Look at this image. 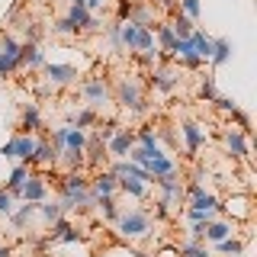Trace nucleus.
<instances>
[{
  "label": "nucleus",
  "instance_id": "43",
  "mask_svg": "<svg viewBox=\"0 0 257 257\" xmlns=\"http://www.w3.org/2000/svg\"><path fill=\"white\" fill-rule=\"evenodd\" d=\"M231 119H235V122H238L235 128H241V132H244V135L251 132V116H247L244 109H238V106H235V109H231Z\"/></svg>",
  "mask_w": 257,
  "mask_h": 257
},
{
  "label": "nucleus",
  "instance_id": "28",
  "mask_svg": "<svg viewBox=\"0 0 257 257\" xmlns=\"http://www.w3.org/2000/svg\"><path fill=\"white\" fill-rule=\"evenodd\" d=\"M96 122H100V116H96V109H90V106H87V109H77V112H71V116H68V125L84 128V132H87V128H93Z\"/></svg>",
  "mask_w": 257,
  "mask_h": 257
},
{
  "label": "nucleus",
  "instance_id": "31",
  "mask_svg": "<svg viewBox=\"0 0 257 257\" xmlns=\"http://www.w3.org/2000/svg\"><path fill=\"white\" fill-rule=\"evenodd\" d=\"M228 58H231V42H228V39H212V55H209V64H212V68H222Z\"/></svg>",
  "mask_w": 257,
  "mask_h": 257
},
{
  "label": "nucleus",
  "instance_id": "48",
  "mask_svg": "<svg viewBox=\"0 0 257 257\" xmlns=\"http://www.w3.org/2000/svg\"><path fill=\"white\" fill-rule=\"evenodd\" d=\"M112 0H84V7H87V13H93L96 16V10H103V7H109Z\"/></svg>",
  "mask_w": 257,
  "mask_h": 257
},
{
  "label": "nucleus",
  "instance_id": "36",
  "mask_svg": "<svg viewBox=\"0 0 257 257\" xmlns=\"http://www.w3.org/2000/svg\"><path fill=\"white\" fill-rule=\"evenodd\" d=\"M171 26H174V36L177 39H187L193 29H196V23L193 20H187V16H183L180 10H174V20H171Z\"/></svg>",
  "mask_w": 257,
  "mask_h": 257
},
{
  "label": "nucleus",
  "instance_id": "39",
  "mask_svg": "<svg viewBox=\"0 0 257 257\" xmlns=\"http://www.w3.org/2000/svg\"><path fill=\"white\" fill-rule=\"evenodd\" d=\"M96 206H100V212H103V219H106V222H116V219H119V212H122V209L116 206V199H112V196L96 199Z\"/></svg>",
  "mask_w": 257,
  "mask_h": 257
},
{
  "label": "nucleus",
  "instance_id": "5",
  "mask_svg": "<svg viewBox=\"0 0 257 257\" xmlns=\"http://www.w3.org/2000/svg\"><path fill=\"white\" fill-rule=\"evenodd\" d=\"M80 96L87 100V106H90V109H103L112 100V90H109V84H106V77H103V74H90L84 84H80Z\"/></svg>",
  "mask_w": 257,
  "mask_h": 257
},
{
  "label": "nucleus",
  "instance_id": "1",
  "mask_svg": "<svg viewBox=\"0 0 257 257\" xmlns=\"http://www.w3.org/2000/svg\"><path fill=\"white\" fill-rule=\"evenodd\" d=\"M61 212H74V209H90L96 206V196L90 193V177L84 171H68L61 177Z\"/></svg>",
  "mask_w": 257,
  "mask_h": 257
},
{
  "label": "nucleus",
  "instance_id": "26",
  "mask_svg": "<svg viewBox=\"0 0 257 257\" xmlns=\"http://www.w3.org/2000/svg\"><path fill=\"white\" fill-rule=\"evenodd\" d=\"M128 23H139V26H155V10H151L145 0L135 4L132 0V10H128Z\"/></svg>",
  "mask_w": 257,
  "mask_h": 257
},
{
  "label": "nucleus",
  "instance_id": "27",
  "mask_svg": "<svg viewBox=\"0 0 257 257\" xmlns=\"http://www.w3.org/2000/svg\"><path fill=\"white\" fill-rule=\"evenodd\" d=\"M116 183H119V190L125 193V196H135V199H145L148 196V183H142V180H135V177H116Z\"/></svg>",
  "mask_w": 257,
  "mask_h": 257
},
{
  "label": "nucleus",
  "instance_id": "11",
  "mask_svg": "<svg viewBox=\"0 0 257 257\" xmlns=\"http://www.w3.org/2000/svg\"><path fill=\"white\" fill-rule=\"evenodd\" d=\"M42 71H45V84L52 87H68V84H74L77 80V68L74 64H58V61H52V64H42Z\"/></svg>",
  "mask_w": 257,
  "mask_h": 257
},
{
  "label": "nucleus",
  "instance_id": "2",
  "mask_svg": "<svg viewBox=\"0 0 257 257\" xmlns=\"http://www.w3.org/2000/svg\"><path fill=\"white\" fill-rule=\"evenodd\" d=\"M112 96H116L119 106H125L128 112H135V116H145V112L151 109V103L145 100V93H142V80H139V77H128V74L119 77Z\"/></svg>",
  "mask_w": 257,
  "mask_h": 257
},
{
  "label": "nucleus",
  "instance_id": "20",
  "mask_svg": "<svg viewBox=\"0 0 257 257\" xmlns=\"http://www.w3.org/2000/svg\"><path fill=\"white\" fill-rule=\"evenodd\" d=\"M151 29H155V36H158V52L164 55V58H171V52H174V45H177L174 26H171V23H158V26H151Z\"/></svg>",
  "mask_w": 257,
  "mask_h": 257
},
{
  "label": "nucleus",
  "instance_id": "8",
  "mask_svg": "<svg viewBox=\"0 0 257 257\" xmlns=\"http://www.w3.org/2000/svg\"><path fill=\"white\" fill-rule=\"evenodd\" d=\"M84 161H87V167L96 174V171H106V164H109V151H106V142H100V135L90 132L87 135V145H84Z\"/></svg>",
  "mask_w": 257,
  "mask_h": 257
},
{
  "label": "nucleus",
  "instance_id": "25",
  "mask_svg": "<svg viewBox=\"0 0 257 257\" xmlns=\"http://www.w3.org/2000/svg\"><path fill=\"white\" fill-rule=\"evenodd\" d=\"M29 174H32V171H29L26 164H16V167H13V174H10V180H7V187H4V190L10 193L13 199H20V190H23V183L29 180Z\"/></svg>",
  "mask_w": 257,
  "mask_h": 257
},
{
  "label": "nucleus",
  "instance_id": "23",
  "mask_svg": "<svg viewBox=\"0 0 257 257\" xmlns=\"http://www.w3.org/2000/svg\"><path fill=\"white\" fill-rule=\"evenodd\" d=\"M231 235H235V225H231V222H219V219L206 222V231H203V238L212 241V244H219V241L231 238Z\"/></svg>",
  "mask_w": 257,
  "mask_h": 257
},
{
  "label": "nucleus",
  "instance_id": "22",
  "mask_svg": "<svg viewBox=\"0 0 257 257\" xmlns=\"http://www.w3.org/2000/svg\"><path fill=\"white\" fill-rule=\"evenodd\" d=\"M135 145H142L145 151H148L151 158H164V148H161V142H158V135H155V128H139L135 132Z\"/></svg>",
  "mask_w": 257,
  "mask_h": 257
},
{
  "label": "nucleus",
  "instance_id": "37",
  "mask_svg": "<svg viewBox=\"0 0 257 257\" xmlns=\"http://www.w3.org/2000/svg\"><path fill=\"white\" fill-rule=\"evenodd\" d=\"M177 257H212V254H209L199 241H183V244L177 247Z\"/></svg>",
  "mask_w": 257,
  "mask_h": 257
},
{
  "label": "nucleus",
  "instance_id": "3",
  "mask_svg": "<svg viewBox=\"0 0 257 257\" xmlns=\"http://www.w3.org/2000/svg\"><path fill=\"white\" fill-rule=\"evenodd\" d=\"M112 225H116V231L125 241H135V238H148L155 222H151L148 209H125V212H119V219L112 222Z\"/></svg>",
  "mask_w": 257,
  "mask_h": 257
},
{
  "label": "nucleus",
  "instance_id": "49",
  "mask_svg": "<svg viewBox=\"0 0 257 257\" xmlns=\"http://www.w3.org/2000/svg\"><path fill=\"white\" fill-rule=\"evenodd\" d=\"M128 10H132V0H119V4H116L119 20H128Z\"/></svg>",
  "mask_w": 257,
  "mask_h": 257
},
{
  "label": "nucleus",
  "instance_id": "52",
  "mask_svg": "<svg viewBox=\"0 0 257 257\" xmlns=\"http://www.w3.org/2000/svg\"><path fill=\"white\" fill-rule=\"evenodd\" d=\"M161 7H167V10H177V0H158Z\"/></svg>",
  "mask_w": 257,
  "mask_h": 257
},
{
  "label": "nucleus",
  "instance_id": "14",
  "mask_svg": "<svg viewBox=\"0 0 257 257\" xmlns=\"http://www.w3.org/2000/svg\"><path fill=\"white\" fill-rule=\"evenodd\" d=\"M132 145H135V132H128V128H116V135L106 142L109 161H122V158H128Z\"/></svg>",
  "mask_w": 257,
  "mask_h": 257
},
{
  "label": "nucleus",
  "instance_id": "46",
  "mask_svg": "<svg viewBox=\"0 0 257 257\" xmlns=\"http://www.w3.org/2000/svg\"><path fill=\"white\" fill-rule=\"evenodd\" d=\"M155 135H158V142H161V145H171V148L177 145V135H174V128H171V125H161Z\"/></svg>",
  "mask_w": 257,
  "mask_h": 257
},
{
  "label": "nucleus",
  "instance_id": "30",
  "mask_svg": "<svg viewBox=\"0 0 257 257\" xmlns=\"http://www.w3.org/2000/svg\"><path fill=\"white\" fill-rule=\"evenodd\" d=\"M190 42H193V52H196L203 61H209V55H212V36H206L203 29H193Z\"/></svg>",
  "mask_w": 257,
  "mask_h": 257
},
{
  "label": "nucleus",
  "instance_id": "51",
  "mask_svg": "<svg viewBox=\"0 0 257 257\" xmlns=\"http://www.w3.org/2000/svg\"><path fill=\"white\" fill-rule=\"evenodd\" d=\"M0 257H13V247L10 244H0Z\"/></svg>",
  "mask_w": 257,
  "mask_h": 257
},
{
  "label": "nucleus",
  "instance_id": "41",
  "mask_svg": "<svg viewBox=\"0 0 257 257\" xmlns=\"http://www.w3.org/2000/svg\"><path fill=\"white\" fill-rule=\"evenodd\" d=\"M177 10L187 16V20L196 23V16H199V0H177Z\"/></svg>",
  "mask_w": 257,
  "mask_h": 257
},
{
  "label": "nucleus",
  "instance_id": "12",
  "mask_svg": "<svg viewBox=\"0 0 257 257\" xmlns=\"http://www.w3.org/2000/svg\"><path fill=\"white\" fill-rule=\"evenodd\" d=\"M222 142H225V148L231 151V158H238V161L251 158V145H247V135L241 132V128H235V125L222 128Z\"/></svg>",
  "mask_w": 257,
  "mask_h": 257
},
{
  "label": "nucleus",
  "instance_id": "34",
  "mask_svg": "<svg viewBox=\"0 0 257 257\" xmlns=\"http://www.w3.org/2000/svg\"><path fill=\"white\" fill-rule=\"evenodd\" d=\"M215 251H219L222 257H244V241L241 238H225V241H219V244H215Z\"/></svg>",
  "mask_w": 257,
  "mask_h": 257
},
{
  "label": "nucleus",
  "instance_id": "40",
  "mask_svg": "<svg viewBox=\"0 0 257 257\" xmlns=\"http://www.w3.org/2000/svg\"><path fill=\"white\" fill-rule=\"evenodd\" d=\"M199 96H203V100H209V103L219 96V90H215V77H212V74H206L203 80H199Z\"/></svg>",
  "mask_w": 257,
  "mask_h": 257
},
{
  "label": "nucleus",
  "instance_id": "17",
  "mask_svg": "<svg viewBox=\"0 0 257 257\" xmlns=\"http://www.w3.org/2000/svg\"><path fill=\"white\" fill-rule=\"evenodd\" d=\"M116 190H119V183H116V177H112L109 171H96L90 177V193L96 199H103V196H116Z\"/></svg>",
  "mask_w": 257,
  "mask_h": 257
},
{
  "label": "nucleus",
  "instance_id": "29",
  "mask_svg": "<svg viewBox=\"0 0 257 257\" xmlns=\"http://www.w3.org/2000/svg\"><path fill=\"white\" fill-rule=\"evenodd\" d=\"M36 206H39V203H23L20 209H13V212H10V222H13V228H16V231L29 228L32 215H36Z\"/></svg>",
  "mask_w": 257,
  "mask_h": 257
},
{
  "label": "nucleus",
  "instance_id": "32",
  "mask_svg": "<svg viewBox=\"0 0 257 257\" xmlns=\"http://www.w3.org/2000/svg\"><path fill=\"white\" fill-rule=\"evenodd\" d=\"M36 215H42V222L52 225V222H58L64 212H61V203H58V199H42V203L36 206Z\"/></svg>",
  "mask_w": 257,
  "mask_h": 257
},
{
  "label": "nucleus",
  "instance_id": "9",
  "mask_svg": "<svg viewBox=\"0 0 257 257\" xmlns=\"http://www.w3.org/2000/svg\"><path fill=\"white\" fill-rule=\"evenodd\" d=\"M148 84L155 87L158 93H174V90H177V84H180V71L161 61V64H155V68H151V74H148Z\"/></svg>",
  "mask_w": 257,
  "mask_h": 257
},
{
  "label": "nucleus",
  "instance_id": "45",
  "mask_svg": "<svg viewBox=\"0 0 257 257\" xmlns=\"http://www.w3.org/2000/svg\"><path fill=\"white\" fill-rule=\"evenodd\" d=\"M13 203H16V199L10 196V193H7V190H0V215H4V219H10Z\"/></svg>",
  "mask_w": 257,
  "mask_h": 257
},
{
  "label": "nucleus",
  "instance_id": "53",
  "mask_svg": "<svg viewBox=\"0 0 257 257\" xmlns=\"http://www.w3.org/2000/svg\"><path fill=\"white\" fill-rule=\"evenodd\" d=\"M68 7H84V0H68Z\"/></svg>",
  "mask_w": 257,
  "mask_h": 257
},
{
  "label": "nucleus",
  "instance_id": "13",
  "mask_svg": "<svg viewBox=\"0 0 257 257\" xmlns=\"http://www.w3.org/2000/svg\"><path fill=\"white\" fill-rule=\"evenodd\" d=\"M20 199L23 203H42V199H48L45 174H29V180L23 183V190H20Z\"/></svg>",
  "mask_w": 257,
  "mask_h": 257
},
{
  "label": "nucleus",
  "instance_id": "18",
  "mask_svg": "<svg viewBox=\"0 0 257 257\" xmlns=\"http://www.w3.org/2000/svg\"><path fill=\"white\" fill-rule=\"evenodd\" d=\"M42 128V112H39V103H23V112H20V132L23 135H32Z\"/></svg>",
  "mask_w": 257,
  "mask_h": 257
},
{
  "label": "nucleus",
  "instance_id": "42",
  "mask_svg": "<svg viewBox=\"0 0 257 257\" xmlns=\"http://www.w3.org/2000/svg\"><path fill=\"white\" fill-rule=\"evenodd\" d=\"M119 32H122V20H116V23H109V26H106V39H109V45L116 48V52H122V45H119Z\"/></svg>",
  "mask_w": 257,
  "mask_h": 257
},
{
  "label": "nucleus",
  "instance_id": "16",
  "mask_svg": "<svg viewBox=\"0 0 257 257\" xmlns=\"http://www.w3.org/2000/svg\"><path fill=\"white\" fill-rule=\"evenodd\" d=\"M180 135H183V142H187V155H190V158H196V151L203 148V142H206V132H203V128H199L196 122L183 119V122H180Z\"/></svg>",
  "mask_w": 257,
  "mask_h": 257
},
{
  "label": "nucleus",
  "instance_id": "50",
  "mask_svg": "<svg viewBox=\"0 0 257 257\" xmlns=\"http://www.w3.org/2000/svg\"><path fill=\"white\" fill-rule=\"evenodd\" d=\"M155 206H158V209H155V215H158V219H167V215H171V206H164L161 199H158Z\"/></svg>",
  "mask_w": 257,
  "mask_h": 257
},
{
  "label": "nucleus",
  "instance_id": "44",
  "mask_svg": "<svg viewBox=\"0 0 257 257\" xmlns=\"http://www.w3.org/2000/svg\"><path fill=\"white\" fill-rule=\"evenodd\" d=\"M52 32H55V36H80V32H77L74 26H71V23L64 20V16H61V20H55V23H52Z\"/></svg>",
  "mask_w": 257,
  "mask_h": 257
},
{
  "label": "nucleus",
  "instance_id": "54",
  "mask_svg": "<svg viewBox=\"0 0 257 257\" xmlns=\"http://www.w3.org/2000/svg\"><path fill=\"white\" fill-rule=\"evenodd\" d=\"M135 257H151V254H145V251H135Z\"/></svg>",
  "mask_w": 257,
  "mask_h": 257
},
{
  "label": "nucleus",
  "instance_id": "6",
  "mask_svg": "<svg viewBox=\"0 0 257 257\" xmlns=\"http://www.w3.org/2000/svg\"><path fill=\"white\" fill-rule=\"evenodd\" d=\"M20 48H23V42L13 39L10 32L0 36V77H13L20 71Z\"/></svg>",
  "mask_w": 257,
  "mask_h": 257
},
{
  "label": "nucleus",
  "instance_id": "47",
  "mask_svg": "<svg viewBox=\"0 0 257 257\" xmlns=\"http://www.w3.org/2000/svg\"><path fill=\"white\" fill-rule=\"evenodd\" d=\"M212 103H215V106H219L222 112H228V116H231V109H235V106H238V103H235V100H228V96H215V100H212Z\"/></svg>",
  "mask_w": 257,
  "mask_h": 257
},
{
  "label": "nucleus",
  "instance_id": "15",
  "mask_svg": "<svg viewBox=\"0 0 257 257\" xmlns=\"http://www.w3.org/2000/svg\"><path fill=\"white\" fill-rule=\"evenodd\" d=\"M45 241H48V244H58V241H64V244H74V241H80V231L61 215L58 222L48 225V238H45Z\"/></svg>",
  "mask_w": 257,
  "mask_h": 257
},
{
  "label": "nucleus",
  "instance_id": "35",
  "mask_svg": "<svg viewBox=\"0 0 257 257\" xmlns=\"http://www.w3.org/2000/svg\"><path fill=\"white\" fill-rule=\"evenodd\" d=\"M84 145H87V132H84V128H74V125H68V139H64V151H84Z\"/></svg>",
  "mask_w": 257,
  "mask_h": 257
},
{
  "label": "nucleus",
  "instance_id": "19",
  "mask_svg": "<svg viewBox=\"0 0 257 257\" xmlns=\"http://www.w3.org/2000/svg\"><path fill=\"white\" fill-rule=\"evenodd\" d=\"M45 64V52L39 45H29V42H23L20 48V71L26 68V71H39Z\"/></svg>",
  "mask_w": 257,
  "mask_h": 257
},
{
  "label": "nucleus",
  "instance_id": "4",
  "mask_svg": "<svg viewBox=\"0 0 257 257\" xmlns=\"http://www.w3.org/2000/svg\"><path fill=\"white\" fill-rule=\"evenodd\" d=\"M119 45L128 48V52H148V48H155V29H151V26H139V23L122 20Z\"/></svg>",
  "mask_w": 257,
  "mask_h": 257
},
{
  "label": "nucleus",
  "instance_id": "24",
  "mask_svg": "<svg viewBox=\"0 0 257 257\" xmlns=\"http://www.w3.org/2000/svg\"><path fill=\"white\" fill-rule=\"evenodd\" d=\"M145 171H148L151 174V180H155V177H164V174H171V171H177V161L174 158H148V161H145Z\"/></svg>",
  "mask_w": 257,
  "mask_h": 257
},
{
  "label": "nucleus",
  "instance_id": "21",
  "mask_svg": "<svg viewBox=\"0 0 257 257\" xmlns=\"http://www.w3.org/2000/svg\"><path fill=\"white\" fill-rule=\"evenodd\" d=\"M32 164H39V167H55V164H58V151L52 148V142H48V139H36Z\"/></svg>",
  "mask_w": 257,
  "mask_h": 257
},
{
  "label": "nucleus",
  "instance_id": "33",
  "mask_svg": "<svg viewBox=\"0 0 257 257\" xmlns=\"http://www.w3.org/2000/svg\"><path fill=\"white\" fill-rule=\"evenodd\" d=\"M90 16H93V13H87V7H68L64 20H68L77 32H87V26H90Z\"/></svg>",
  "mask_w": 257,
  "mask_h": 257
},
{
  "label": "nucleus",
  "instance_id": "10",
  "mask_svg": "<svg viewBox=\"0 0 257 257\" xmlns=\"http://www.w3.org/2000/svg\"><path fill=\"white\" fill-rule=\"evenodd\" d=\"M151 187L164 190V196H161V203H164V206H180L183 203V183H180V174H177V171L164 174V177H155Z\"/></svg>",
  "mask_w": 257,
  "mask_h": 257
},
{
  "label": "nucleus",
  "instance_id": "38",
  "mask_svg": "<svg viewBox=\"0 0 257 257\" xmlns=\"http://www.w3.org/2000/svg\"><path fill=\"white\" fill-rule=\"evenodd\" d=\"M58 158L64 161V167H68V171H84V167H87L84 151H61Z\"/></svg>",
  "mask_w": 257,
  "mask_h": 257
},
{
  "label": "nucleus",
  "instance_id": "7",
  "mask_svg": "<svg viewBox=\"0 0 257 257\" xmlns=\"http://www.w3.org/2000/svg\"><path fill=\"white\" fill-rule=\"evenodd\" d=\"M32 155H36V139H32V135L16 132L13 139L4 145V158L16 161V164H26V167H32Z\"/></svg>",
  "mask_w": 257,
  "mask_h": 257
}]
</instances>
